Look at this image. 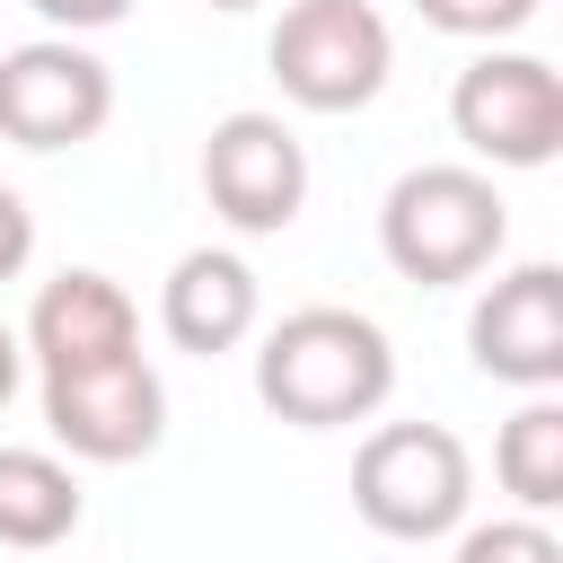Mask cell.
<instances>
[{"label":"cell","instance_id":"cell-17","mask_svg":"<svg viewBox=\"0 0 563 563\" xmlns=\"http://www.w3.org/2000/svg\"><path fill=\"white\" fill-rule=\"evenodd\" d=\"M26 255H35V211L0 185V282H18V273H26Z\"/></svg>","mask_w":563,"mask_h":563},{"label":"cell","instance_id":"cell-15","mask_svg":"<svg viewBox=\"0 0 563 563\" xmlns=\"http://www.w3.org/2000/svg\"><path fill=\"white\" fill-rule=\"evenodd\" d=\"M440 35H466V44H501L537 18V0H413Z\"/></svg>","mask_w":563,"mask_h":563},{"label":"cell","instance_id":"cell-9","mask_svg":"<svg viewBox=\"0 0 563 563\" xmlns=\"http://www.w3.org/2000/svg\"><path fill=\"white\" fill-rule=\"evenodd\" d=\"M466 352H475L484 378L554 396L563 387V273L554 264H510L466 308Z\"/></svg>","mask_w":563,"mask_h":563},{"label":"cell","instance_id":"cell-8","mask_svg":"<svg viewBox=\"0 0 563 563\" xmlns=\"http://www.w3.org/2000/svg\"><path fill=\"white\" fill-rule=\"evenodd\" d=\"M114 114V70L79 35H35L0 53V141L18 150H79Z\"/></svg>","mask_w":563,"mask_h":563},{"label":"cell","instance_id":"cell-13","mask_svg":"<svg viewBox=\"0 0 563 563\" xmlns=\"http://www.w3.org/2000/svg\"><path fill=\"white\" fill-rule=\"evenodd\" d=\"M493 475H501V493H510L528 519H545V510L563 501V405H554V396H528V405L501 422Z\"/></svg>","mask_w":563,"mask_h":563},{"label":"cell","instance_id":"cell-1","mask_svg":"<svg viewBox=\"0 0 563 563\" xmlns=\"http://www.w3.org/2000/svg\"><path fill=\"white\" fill-rule=\"evenodd\" d=\"M396 396V343L361 308H290L255 343V405L290 431L369 422Z\"/></svg>","mask_w":563,"mask_h":563},{"label":"cell","instance_id":"cell-16","mask_svg":"<svg viewBox=\"0 0 563 563\" xmlns=\"http://www.w3.org/2000/svg\"><path fill=\"white\" fill-rule=\"evenodd\" d=\"M26 9H35L53 35H97V26H114L132 0H26Z\"/></svg>","mask_w":563,"mask_h":563},{"label":"cell","instance_id":"cell-3","mask_svg":"<svg viewBox=\"0 0 563 563\" xmlns=\"http://www.w3.org/2000/svg\"><path fill=\"white\" fill-rule=\"evenodd\" d=\"M466 501H475V457L449 422H378L352 457V510L396 545L449 537Z\"/></svg>","mask_w":563,"mask_h":563},{"label":"cell","instance_id":"cell-18","mask_svg":"<svg viewBox=\"0 0 563 563\" xmlns=\"http://www.w3.org/2000/svg\"><path fill=\"white\" fill-rule=\"evenodd\" d=\"M18 378H26V343H18L9 325H0V405L18 396Z\"/></svg>","mask_w":563,"mask_h":563},{"label":"cell","instance_id":"cell-2","mask_svg":"<svg viewBox=\"0 0 563 563\" xmlns=\"http://www.w3.org/2000/svg\"><path fill=\"white\" fill-rule=\"evenodd\" d=\"M510 238V202L493 194L484 167H405L378 202V255L422 282V290H449V282H475Z\"/></svg>","mask_w":563,"mask_h":563},{"label":"cell","instance_id":"cell-5","mask_svg":"<svg viewBox=\"0 0 563 563\" xmlns=\"http://www.w3.org/2000/svg\"><path fill=\"white\" fill-rule=\"evenodd\" d=\"M449 123L493 167H545L563 150V79L545 53H475L449 88Z\"/></svg>","mask_w":563,"mask_h":563},{"label":"cell","instance_id":"cell-14","mask_svg":"<svg viewBox=\"0 0 563 563\" xmlns=\"http://www.w3.org/2000/svg\"><path fill=\"white\" fill-rule=\"evenodd\" d=\"M457 563H563V537L545 528V519H484V528H466L457 537Z\"/></svg>","mask_w":563,"mask_h":563},{"label":"cell","instance_id":"cell-7","mask_svg":"<svg viewBox=\"0 0 563 563\" xmlns=\"http://www.w3.org/2000/svg\"><path fill=\"white\" fill-rule=\"evenodd\" d=\"M202 194L238 238H282L299 220V202H308V141L282 114L238 106L202 141Z\"/></svg>","mask_w":563,"mask_h":563},{"label":"cell","instance_id":"cell-11","mask_svg":"<svg viewBox=\"0 0 563 563\" xmlns=\"http://www.w3.org/2000/svg\"><path fill=\"white\" fill-rule=\"evenodd\" d=\"M255 317H264V290H255L246 255H229V246H194L158 282V325H167L176 352H202V361L211 352H238L255 334Z\"/></svg>","mask_w":563,"mask_h":563},{"label":"cell","instance_id":"cell-19","mask_svg":"<svg viewBox=\"0 0 563 563\" xmlns=\"http://www.w3.org/2000/svg\"><path fill=\"white\" fill-rule=\"evenodd\" d=\"M211 9H255V0H211Z\"/></svg>","mask_w":563,"mask_h":563},{"label":"cell","instance_id":"cell-6","mask_svg":"<svg viewBox=\"0 0 563 563\" xmlns=\"http://www.w3.org/2000/svg\"><path fill=\"white\" fill-rule=\"evenodd\" d=\"M44 431L88 457V466H132L167 440V387L150 369V352H114L88 369H53L44 378Z\"/></svg>","mask_w":563,"mask_h":563},{"label":"cell","instance_id":"cell-10","mask_svg":"<svg viewBox=\"0 0 563 563\" xmlns=\"http://www.w3.org/2000/svg\"><path fill=\"white\" fill-rule=\"evenodd\" d=\"M26 361H35V378H53V369H88V361H114V352H141V308H132V290L114 282V273H88V264H70V273H53L44 290H35V308H26Z\"/></svg>","mask_w":563,"mask_h":563},{"label":"cell","instance_id":"cell-4","mask_svg":"<svg viewBox=\"0 0 563 563\" xmlns=\"http://www.w3.org/2000/svg\"><path fill=\"white\" fill-rule=\"evenodd\" d=\"M273 79L290 106L308 114H361L387 70H396V44H387V18L369 0H290L273 44H264Z\"/></svg>","mask_w":563,"mask_h":563},{"label":"cell","instance_id":"cell-12","mask_svg":"<svg viewBox=\"0 0 563 563\" xmlns=\"http://www.w3.org/2000/svg\"><path fill=\"white\" fill-rule=\"evenodd\" d=\"M79 528V475L53 449H0V545L44 554Z\"/></svg>","mask_w":563,"mask_h":563}]
</instances>
